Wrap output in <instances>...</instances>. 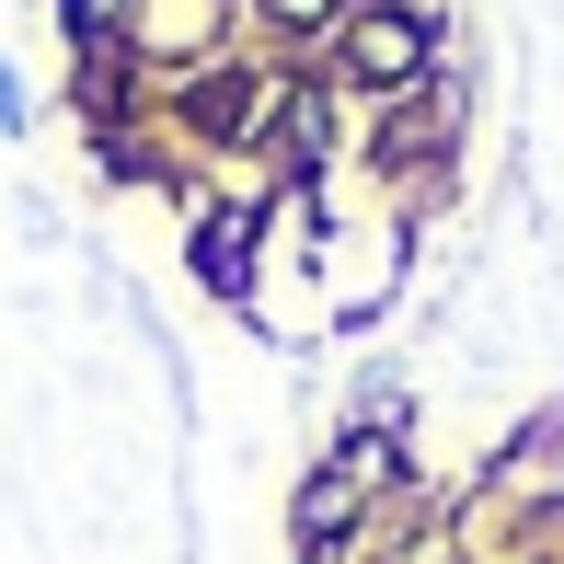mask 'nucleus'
<instances>
[{
	"label": "nucleus",
	"mask_w": 564,
	"mask_h": 564,
	"mask_svg": "<svg viewBox=\"0 0 564 564\" xmlns=\"http://www.w3.org/2000/svg\"><path fill=\"white\" fill-rule=\"evenodd\" d=\"M346 58L369 69V82H415L426 35H415V23H403V12H369V23H357V46H346Z\"/></svg>",
	"instance_id": "f257e3e1"
}]
</instances>
